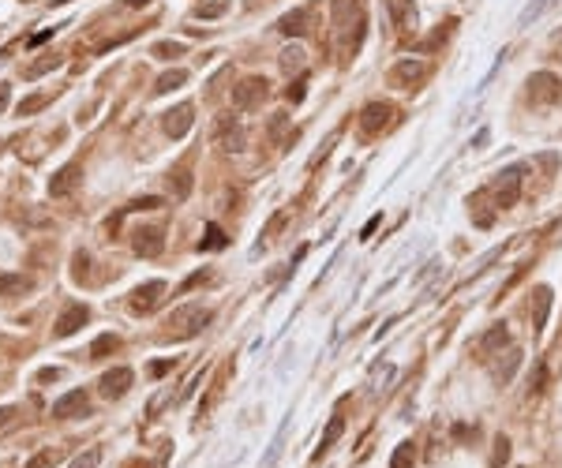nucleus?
<instances>
[{
  "mask_svg": "<svg viewBox=\"0 0 562 468\" xmlns=\"http://www.w3.org/2000/svg\"><path fill=\"white\" fill-rule=\"evenodd\" d=\"M266 94H270V82L263 75H247L233 87V105L236 109H255V105L266 102Z\"/></svg>",
  "mask_w": 562,
  "mask_h": 468,
  "instance_id": "nucleus-3",
  "label": "nucleus"
},
{
  "mask_svg": "<svg viewBox=\"0 0 562 468\" xmlns=\"http://www.w3.org/2000/svg\"><path fill=\"white\" fill-rule=\"evenodd\" d=\"M330 23H334V34L342 38V57H353L360 49L364 38V8L360 0H330Z\"/></svg>",
  "mask_w": 562,
  "mask_h": 468,
  "instance_id": "nucleus-1",
  "label": "nucleus"
},
{
  "mask_svg": "<svg viewBox=\"0 0 562 468\" xmlns=\"http://www.w3.org/2000/svg\"><path fill=\"white\" fill-rule=\"evenodd\" d=\"M184 82H188V71L184 68H173V71H165V75L158 79V94H169V90H177V87H184Z\"/></svg>",
  "mask_w": 562,
  "mask_h": 468,
  "instance_id": "nucleus-23",
  "label": "nucleus"
},
{
  "mask_svg": "<svg viewBox=\"0 0 562 468\" xmlns=\"http://www.w3.org/2000/svg\"><path fill=\"white\" fill-rule=\"evenodd\" d=\"M82 180V165H64V169H57L53 172V180H49V195L53 199H64V195H71L76 191V183Z\"/></svg>",
  "mask_w": 562,
  "mask_h": 468,
  "instance_id": "nucleus-14",
  "label": "nucleus"
},
{
  "mask_svg": "<svg viewBox=\"0 0 562 468\" xmlns=\"http://www.w3.org/2000/svg\"><path fill=\"white\" fill-rule=\"evenodd\" d=\"M191 120H195V109H191L188 102L177 105V109H169V113H161V127H165V135H173V139H184L188 127H191Z\"/></svg>",
  "mask_w": 562,
  "mask_h": 468,
  "instance_id": "nucleus-10",
  "label": "nucleus"
},
{
  "mask_svg": "<svg viewBox=\"0 0 562 468\" xmlns=\"http://www.w3.org/2000/svg\"><path fill=\"white\" fill-rule=\"evenodd\" d=\"M132 382H135L132 367H113V371H105V375H101L98 390H101V397L116 401V397H124V393L132 390Z\"/></svg>",
  "mask_w": 562,
  "mask_h": 468,
  "instance_id": "nucleus-8",
  "label": "nucleus"
},
{
  "mask_svg": "<svg viewBox=\"0 0 562 468\" xmlns=\"http://www.w3.org/2000/svg\"><path fill=\"white\" fill-rule=\"evenodd\" d=\"M116 348H121V337L116 334H101L94 345H90V360H105L109 352H116Z\"/></svg>",
  "mask_w": 562,
  "mask_h": 468,
  "instance_id": "nucleus-22",
  "label": "nucleus"
},
{
  "mask_svg": "<svg viewBox=\"0 0 562 468\" xmlns=\"http://www.w3.org/2000/svg\"><path fill=\"white\" fill-rule=\"evenodd\" d=\"M202 281H210V273H207V270H199V273H191V278H188V281H184V292H188V289H195V285H202Z\"/></svg>",
  "mask_w": 562,
  "mask_h": 468,
  "instance_id": "nucleus-41",
  "label": "nucleus"
},
{
  "mask_svg": "<svg viewBox=\"0 0 562 468\" xmlns=\"http://www.w3.org/2000/svg\"><path fill=\"white\" fill-rule=\"evenodd\" d=\"M53 4H68V0H53Z\"/></svg>",
  "mask_w": 562,
  "mask_h": 468,
  "instance_id": "nucleus-48",
  "label": "nucleus"
},
{
  "mask_svg": "<svg viewBox=\"0 0 562 468\" xmlns=\"http://www.w3.org/2000/svg\"><path fill=\"white\" fill-rule=\"evenodd\" d=\"M57 461H60V449H42V453L34 457L26 468H49V465H57Z\"/></svg>",
  "mask_w": 562,
  "mask_h": 468,
  "instance_id": "nucleus-34",
  "label": "nucleus"
},
{
  "mask_svg": "<svg viewBox=\"0 0 562 468\" xmlns=\"http://www.w3.org/2000/svg\"><path fill=\"white\" fill-rule=\"evenodd\" d=\"M158 206H165V199H158V195H146V199H135L128 210H158Z\"/></svg>",
  "mask_w": 562,
  "mask_h": 468,
  "instance_id": "nucleus-38",
  "label": "nucleus"
},
{
  "mask_svg": "<svg viewBox=\"0 0 562 468\" xmlns=\"http://www.w3.org/2000/svg\"><path fill=\"white\" fill-rule=\"evenodd\" d=\"M87 412H90V401L82 390H71L60 401H53V420H71V416H87Z\"/></svg>",
  "mask_w": 562,
  "mask_h": 468,
  "instance_id": "nucleus-13",
  "label": "nucleus"
},
{
  "mask_svg": "<svg viewBox=\"0 0 562 468\" xmlns=\"http://www.w3.org/2000/svg\"><path fill=\"white\" fill-rule=\"evenodd\" d=\"M229 12V0H207V4H195V19H218V15Z\"/></svg>",
  "mask_w": 562,
  "mask_h": 468,
  "instance_id": "nucleus-26",
  "label": "nucleus"
},
{
  "mask_svg": "<svg viewBox=\"0 0 562 468\" xmlns=\"http://www.w3.org/2000/svg\"><path fill=\"white\" fill-rule=\"evenodd\" d=\"M308 19H311V8H297V12H289V15L278 19V30L285 34V38H300V34L308 30Z\"/></svg>",
  "mask_w": 562,
  "mask_h": 468,
  "instance_id": "nucleus-15",
  "label": "nucleus"
},
{
  "mask_svg": "<svg viewBox=\"0 0 562 468\" xmlns=\"http://www.w3.org/2000/svg\"><path fill=\"white\" fill-rule=\"evenodd\" d=\"M98 461H101V449H98V446H90L87 453L76 457V461H71L68 468H98Z\"/></svg>",
  "mask_w": 562,
  "mask_h": 468,
  "instance_id": "nucleus-30",
  "label": "nucleus"
},
{
  "mask_svg": "<svg viewBox=\"0 0 562 468\" xmlns=\"http://www.w3.org/2000/svg\"><path fill=\"white\" fill-rule=\"evenodd\" d=\"M12 416H15V408H0V427L12 424Z\"/></svg>",
  "mask_w": 562,
  "mask_h": 468,
  "instance_id": "nucleus-45",
  "label": "nucleus"
},
{
  "mask_svg": "<svg viewBox=\"0 0 562 468\" xmlns=\"http://www.w3.org/2000/svg\"><path fill=\"white\" fill-rule=\"evenodd\" d=\"M390 468H416V446L405 438V442H398V449H394L390 457Z\"/></svg>",
  "mask_w": 562,
  "mask_h": 468,
  "instance_id": "nucleus-20",
  "label": "nucleus"
},
{
  "mask_svg": "<svg viewBox=\"0 0 562 468\" xmlns=\"http://www.w3.org/2000/svg\"><path fill=\"white\" fill-rule=\"evenodd\" d=\"M53 68H60V57H42V60H34L30 68H26V79H38V75H45V71H53Z\"/></svg>",
  "mask_w": 562,
  "mask_h": 468,
  "instance_id": "nucleus-28",
  "label": "nucleus"
},
{
  "mask_svg": "<svg viewBox=\"0 0 562 468\" xmlns=\"http://www.w3.org/2000/svg\"><path fill=\"white\" fill-rule=\"evenodd\" d=\"M285 217H289V214H285V210H278V214H274V217H270V225H266V228H263V240H266V244H270V240H274V236H278V228L285 225Z\"/></svg>",
  "mask_w": 562,
  "mask_h": 468,
  "instance_id": "nucleus-36",
  "label": "nucleus"
},
{
  "mask_svg": "<svg viewBox=\"0 0 562 468\" xmlns=\"http://www.w3.org/2000/svg\"><path fill=\"white\" fill-rule=\"evenodd\" d=\"M304 57H308V53H304L300 45H289V49L281 53V71H285V75H292V71H304V64H308Z\"/></svg>",
  "mask_w": 562,
  "mask_h": 468,
  "instance_id": "nucleus-21",
  "label": "nucleus"
},
{
  "mask_svg": "<svg viewBox=\"0 0 562 468\" xmlns=\"http://www.w3.org/2000/svg\"><path fill=\"white\" fill-rule=\"evenodd\" d=\"M428 64L423 60H401L398 68L390 71V82L394 87H401V90H416V87H423V79H428Z\"/></svg>",
  "mask_w": 562,
  "mask_h": 468,
  "instance_id": "nucleus-7",
  "label": "nucleus"
},
{
  "mask_svg": "<svg viewBox=\"0 0 562 468\" xmlns=\"http://www.w3.org/2000/svg\"><path fill=\"white\" fill-rule=\"evenodd\" d=\"M543 382H547V371H543V363L536 367V379H532V390L529 393H540L543 390Z\"/></svg>",
  "mask_w": 562,
  "mask_h": 468,
  "instance_id": "nucleus-42",
  "label": "nucleus"
},
{
  "mask_svg": "<svg viewBox=\"0 0 562 468\" xmlns=\"http://www.w3.org/2000/svg\"><path fill=\"white\" fill-rule=\"evenodd\" d=\"M128 4H132V8H143V4H150V0H128Z\"/></svg>",
  "mask_w": 562,
  "mask_h": 468,
  "instance_id": "nucleus-47",
  "label": "nucleus"
},
{
  "mask_svg": "<svg viewBox=\"0 0 562 468\" xmlns=\"http://www.w3.org/2000/svg\"><path fill=\"white\" fill-rule=\"evenodd\" d=\"M169 188H173V195H177V199H188V191H191V172H188V169L169 172Z\"/></svg>",
  "mask_w": 562,
  "mask_h": 468,
  "instance_id": "nucleus-25",
  "label": "nucleus"
},
{
  "mask_svg": "<svg viewBox=\"0 0 562 468\" xmlns=\"http://www.w3.org/2000/svg\"><path fill=\"white\" fill-rule=\"evenodd\" d=\"M87 318H90L87 304H68V307L60 311L57 330H53V334H57V337H71V334H79V330L87 326Z\"/></svg>",
  "mask_w": 562,
  "mask_h": 468,
  "instance_id": "nucleus-12",
  "label": "nucleus"
},
{
  "mask_svg": "<svg viewBox=\"0 0 562 468\" xmlns=\"http://www.w3.org/2000/svg\"><path fill=\"white\" fill-rule=\"evenodd\" d=\"M221 146H225V150H244V132L240 127H233V132H225V139H221Z\"/></svg>",
  "mask_w": 562,
  "mask_h": 468,
  "instance_id": "nucleus-35",
  "label": "nucleus"
},
{
  "mask_svg": "<svg viewBox=\"0 0 562 468\" xmlns=\"http://www.w3.org/2000/svg\"><path fill=\"white\" fill-rule=\"evenodd\" d=\"M87 262H90L87 251H76V255H71V278H76V281L87 278Z\"/></svg>",
  "mask_w": 562,
  "mask_h": 468,
  "instance_id": "nucleus-33",
  "label": "nucleus"
},
{
  "mask_svg": "<svg viewBox=\"0 0 562 468\" xmlns=\"http://www.w3.org/2000/svg\"><path fill=\"white\" fill-rule=\"evenodd\" d=\"M491 195H495V206H499V210H510L513 203H518V195H521V169H506V172H499V180H495Z\"/></svg>",
  "mask_w": 562,
  "mask_h": 468,
  "instance_id": "nucleus-6",
  "label": "nucleus"
},
{
  "mask_svg": "<svg viewBox=\"0 0 562 468\" xmlns=\"http://www.w3.org/2000/svg\"><path fill=\"white\" fill-rule=\"evenodd\" d=\"M394 116H398V109H394L390 102H371L360 109V127L364 135H383L386 127L394 124Z\"/></svg>",
  "mask_w": 562,
  "mask_h": 468,
  "instance_id": "nucleus-5",
  "label": "nucleus"
},
{
  "mask_svg": "<svg viewBox=\"0 0 562 468\" xmlns=\"http://www.w3.org/2000/svg\"><path fill=\"white\" fill-rule=\"evenodd\" d=\"M342 431H345V420H342V416H330L326 431H322V442H319V449H315V461H322V457H326L330 449L337 446V438H342Z\"/></svg>",
  "mask_w": 562,
  "mask_h": 468,
  "instance_id": "nucleus-16",
  "label": "nucleus"
},
{
  "mask_svg": "<svg viewBox=\"0 0 562 468\" xmlns=\"http://www.w3.org/2000/svg\"><path fill=\"white\" fill-rule=\"evenodd\" d=\"M229 240H225V233H221L218 225H207V236L199 240V251H221Z\"/></svg>",
  "mask_w": 562,
  "mask_h": 468,
  "instance_id": "nucleus-24",
  "label": "nucleus"
},
{
  "mask_svg": "<svg viewBox=\"0 0 562 468\" xmlns=\"http://www.w3.org/2000/svg\"><path fill=\"white\" fill-rule=\"evenodd\" d=\"M285 94H289V102H292V105H300V102H304V79H297L289 90H285Z\"/></svg>",
  "mask_w": 562,
  "mask_h": 468,
  "instance_id": "nucleus-39",
  "label": "nucleus"
},
{
  "mask_svg": "<svg viewBox=\"0 0 562 468\" xmlns=\"http://www.w3.org/2000/svg\"><path fill=\"white\" fill-rule=\"evenodd\" d=\"M53 38V30H42V34H34V38H30V45H42V42H49Z\"/></svg>",
  "mask_w": 562,
  "mask_h": 468,
  "instance_id": "nucleus-46",
  "label": "nucleus"
},
{
  "mask_svg": "<svg viewBox=\"0 0 562 468\" xmlns=\"http://www.w3.org/2000/svg\"><path fill=\"white\" fill-rule=\"evenodd\" d=\"M551 4H555V0H536V4H529V8H525V12H521V23H532V19H540V15L547 12Z\"/></svg>",
  "mask_w": 562,
  "mask_h": 468,
  "instance_id": "nucleus-32",
  "label": "nucleus"
},
{
  "mask_svg": "<svg viewBox=\"0 0 562 468\" xmlns=\"http://www.w3.org/2000/svg\"><path fill=\"white\" fill-rule=\"evenodd\" d=\"M518 363H521V352H518V348H506V360H499V363H495V382H499V386H506V382H510L513 379V371H518Z\"/></svg>",
  "mask_w": 562,
  "mask_h": 468,
  "instance_id": "nucleus-19",
  "label": "nucleus"
},
{
  "mask_svg": "<svg viewBox=\"0 0 562 468\" xmlns=\"http://www.w3.org/2000/svg\"><path fill=\"white\" fill-rule=\"evenodd\" d=\"M506 461H510V438H506V435H499V438H495V449H491V465H487V468H502Z\"/></svg>",
  "mask_w": 562,
  "mask_h": 468,
  "instance_id": "nucleus-27",
  "label": "nucleus"
},
{
  "mask_svg": "<svg viewBox=\"0 0 562 468\" xmlns=\"http://www.w3.org/2000/svg\"><path fill=\"white\" fill-rule=\"evenodd\" d=\"M34 281L23 278V273H0V300L8 296H23V292H30Z\"/></svg>",
  "mask_w": 562,
  "mask_h": 468,
  "instance_id": "nucleus-17",
  "label": "nucleus"
},
{
  "mask_svg": "<svg viewBox=\"0 0 562 468\" xmlns=\"http://www.w3.org/2000/svg\"><path fill=\"white\" fill-rule=\"evenodd\" d=\"M38 109H45V98H42V94L23 98V102H19V116H30V113H38Z\"/></svg>",
  "mask_w": 562,
  "mask_h": 468,
  "instance_id": "nucleus-37",
  "label": "nucleus"
},
{
  "mask_svg": "<svg viewBox=\"0 0 562 468\" xmlns=\"http://www.w3.org/2000/svg\"><path fill=\"white\" fill-rule=\"evenodd\" d=\"M132 247H135V255H143V259H154V255H161V247H165V233L158 225L135 228V233H132Z\"/></svg>",
  "mask_w": 562,
  "mask_h": 468,
  "instance_id": "nucleus-9",
  "label": "nucleus"
},
{
  "mask_svg": "<svg viewBox=\"0 0 562 468\" xmlns=\"http://www.w3.org/2000/svg\"><path fill=\"white\" fill-rule=\"evenodd\" d=\"M8 102H12V87H8V82H0V113L8 109Z\"/></svg>",
  "mask_w": 562,
  "mask_h": 468,
  "instance_id": "nucleus-43",
  "label": "nucleus"
},
{
  "mask_svg": "<svg viewBox=\"0 0 562 468\" xmlns=\"http://www.w3.org/2000/svg\"><path fill=\"white\" fill-rule=\"evenodd\" d=\"M510 345V330H506V323L491 326L487 334L480 337V352H502V348Z\"/></svg>",
  "mask_w": 562,
  "mask_h": 468,
  "instance_id": "nucleus-18",
  "label": "nucleus"
},
{
  "mask_svg": "<svg viewBox=\"0 0 562 468\" xmlns=\"http://www.w3.org/2000/svg\"><path fill=\"white\" fill-rule=\"evenodd\" d=\"M529 98H532V105H555L562 98V79L555 71H536L529 79Z\"/></svg>",
  "mask_w": 562,
  "mask_h": 468,
  "instance_id": "nucleus-4",
  "label": "nucleus"
},
{
  "mask_svg": "<svg viewBox=\"0 0 562 468\" xmlns=\"http://www.w3.org/2000/svg\"><path fill=\"white\" fill-rule=\"evenodd\" d=\"M38 379H42V382H49V379L57 382V379H60V371H57V367H49V371H42V375H38Z\"/></svg>",
  "mask_w": 562,
  "mask_h": 468,
  "instance_id": "nucleus-44",
  "label": "nucleus"
},
{
  "mask_svg": "<svg viewBox=\"0 0 562 468\" xmlns=\"http://www.w3.org/2000/svg\"><path fill=\"white\" fill-rule=\"evenodd\" d=\"M180 53H184L180 42H158L154 45V57H161V60H173V57H180Z\"/></svg>",
  "mask_w": 562,
  "mask_h": 468,
  "instance_id": "nucleus-31",
  "label": "nucleus"
},
{
  "mask_svg": "<svg viewBox=\"0 0 562 468\" xmlns=\"http://www.w3.org/2000/svg\"><path fill=\"white\" fill-rule=\"evenodd\" d=\"M547 307H551V289H536V330L547 323Z\"/></svg>",
  "mask_w": 562,
  "mask_h": 468,
  "instance_id": "nucleus-29",
  "label": "nucleus"
},
{
  "mask_svg": "<svg viewBox=\"0 0 562 468\" xmlns=\"http://www.w3.org/2000/svg\"><path fill=\"white\" fill-rule=\"evenodd\" d=\"M210 318H214V311L202 307V304H180L173 311L169 318H165V341H188V337L202 334V326H210Z\"/></svg>",
  "mask_w": 562,
  "mask_h": 468,
  "instance_id": "nucleus-2",
  "label": "nucleus"
},
{
  "mask_svg": "<svg viewBox=\"0 0 562 468\" xmlns=\"http://www.w3.org/2000/svg\"><path fill=\"white\" fill-rule=\"evenodd\" d=\"M161 296H165V281H146V285H139L132 292V304H128V307H132L135 315H146V311L158 307Z\"/></svg>",
  "mask_w": 562,
  "mask_h": 468,
  "instance_id": "nucleus-11",
  "label": "nucleus"
},
{
  "mask_svg": "<svg viewBox=\"0 0 562 468\" xmlns=\"http://www.w3.org/2000/svg\"><path fill=\"white\" fill-rule=\"evenodd\" d=\"M173 371V360H158V363H150V375L154 379H161V375H169Z\"/></svg>",
  "mask_w": 562,
  "mask_h": 468,
  "instance_id": "nucleus-40",
  "label": "nucleus"
}]
</instances>
